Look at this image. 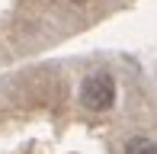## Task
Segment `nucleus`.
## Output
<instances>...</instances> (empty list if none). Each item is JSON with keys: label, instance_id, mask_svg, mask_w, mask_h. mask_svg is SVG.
Segmentation results:
<instances>
[{"label": "nucleus", "instance_id": "3", "mask_svg": "<svg viewBox=\"0 0 157 154\" xmlns=\"http://www.w3.org/2000/svg\"><path fill=\"white\" fill-rule=\"evenodd\" d=\"M71 3H87V0H71Z\"/></svg>", "mask_w": 157, "mask_h": 154}, {"label": "nucleus", "instance_id": "2", "mask_svg": "<svg viewBox=\"0 0 157 154\" xmlns=\"http://www.w3.org/2000/svg\"><path fill=\"white\" fill-rule=\"evenodd\" d=\"M125 154H157V141H151L147 135H135L125 141Z\"/></svg>", "mask_w": 157, "mask_h": 154}, {"label": "nucleus", "instance_id": "1", "mask_svg": "<svg viewBox=\"0 0 157 154\" xmlns=\"http://www.w3.org/2000/svg\"><path fill=\"white\" fill-rule=\"evenodd\" d=\"M80 103L90 109V113H106V109H112V103H116V80H112V74L99 71V74L83 77Z\"/></svg>", "mask_w": 157, "mask_h": 154}]
</instances>
